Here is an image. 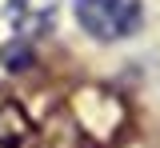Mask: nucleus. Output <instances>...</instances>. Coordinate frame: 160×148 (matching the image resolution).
<instances>
[{
  "instance_id": "1",
  "label": "nucleus",
  "mask_w": 160,
  "mask_h": 148,
  "mask_svg": "<svg viewBox=\"0 0 160 148\" xmlns=\"http://www.w3.org/2000/svg\"><path fill=\"white\" fill-rule=\"evenodd\" d=\"M76 20L88 36L112 44V40H128L144 28V4L140 0H72Z\"/></svg>"
},
{
  "instance_id": "3",
  "label": "nucleus",
  "mask_w": 160,
  "mask_h": 148,
  "mask_svg": "<svg viewBox=\"0 0 160 148\" xmlns=\"http://www.w3.org/2000/svg\"><path fill=\"white\" fill-rule=\"evenodd\" d=\"M4 16H8V24H12L16 36L36 40V36H48L56 28L60 0H8L4 4Z\"/></svg>"
},
{
  "instance_id": "2",
  "label": "nucleus",
  "mask_w": 160,
  "mask_h": 148,
  "mask_svg": "<svg viewBox=\"0 0 160 148\" xmlns=\"http://www.w3.org/2000/svg\"><path fill=\"white\" fill-rule=\"evenodd\" d=\"M68 116L76 124L80 140H88V144L116 140V132L124 128V104H120L108 88H80V92H72Z\"/></svg>"
},
{
  "instance_id": "4",
  "label": "nucleus",
  "mask_w": 160,
  "mask_h": 148,
  "mask_svg": "<svg viewBox=\"0 0 160 148\" xmlns=\"http://www.w3.org/2000/svg\"><path fill=\"white\" fill-rule=\"evenodd\" d=\"M0 148H36V124L20 100L0 92Z\"/></svg>"
}]
</instances>
